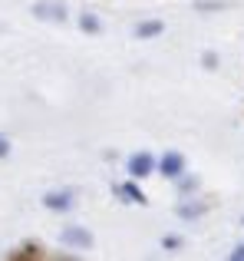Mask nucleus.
I'll return each mask as SVG.
<instances>
[{
	"label": "nucleus",
	"instance_id": "nucleus-14",
	"mask_svg": "<svg viewBox=\"0 0 244 261\" xmlns=\"http://www.w3.org/2000/svg\"><path fill=\"white\" fill-rule=\"evenodd\" d=\"M10 152V146H7V139H0V155H7Z\"/></svg>",
	"mask_w": 244,
	"mask_h": 261
},
{
	"label": "nucleus",
	"instance_id": "nucleus-12",
	"mask_svg": "<svg viewBox=\"0 0 244 261\" xmlns=\"http://www.w3.org/2000/svg\"><path fill=\"white\" fill-rule=\"evenodd\" d=\"M201 63H205L208 70H215V63H218V57H215V53H205V60H201Z\"/></svg>",
	"mask_w": 244,
	"mask_h": 261
},
{
	"label": "nucleus",
	"instance_id": "nucleus-11",
	"mask_svg": "<svg viewBox=\"0 0 244 261\" xmlns=\"http://www.w3.org/2000/svg\"><path fill=\"white\" fill-rule=\"evenodd\" d=\"M178 185H181V192H192V189H195V185H198V178H181V182H178Z\"/></svg>",
	"mask_w": 244,
	"mask_h": 261
},
{
	"label": "nucleus",
	"instance_id": "nucleus-15",
	"mask_svg": "<svg viewBox=\"0 0 244 261\" xmlns=\"http://www.w3.org/2000/svg\"><path fill=\"white\" fill-rule=\"evenodd\" d=\"M241 225H244V218H241Z\"/></svg>",
	"mask_w": 244,
	"mask_h": 261
},
{
	"label": "nucleus",
	"instance_id": "nucleus-4",
	"mask_svg": "<svg viewBox=\"0 0 244 261\" xmlns=\"http://www.w3.org/2000/svg\"><path fill=\"white\" fill-rule=\"evenodd\" d=\"M43 205L53 208V212H70L73 208V195H70V192H46Z\"/></svg>",
	"mask_w": 244,
	"mask_h": 261
},
{
	"label": "nucleus",
	"instance_id": "nucleus-13",
	"mask_svg": "<svg viewBox=\"0 0 244 261\" xmlns=\"http://www.w3.org/2000/svg\"><path fill=\"white\" fill-rule=\"evenodd\" d=\"M231 261H244V245H238V248L231 251Z\"/></svg>",
	"mask_w": 244,
	"mask_h": 261
},
{
	"label": "nucleus",
	"instance_id": "nucleus-6",
	"mask_svg": "<svg viewBox=\"0 0 244 261\" xmlns=\"http://www.w3.org/2000/svg\"><path fill=\"white\" fill-rule=\"evenodd\" d=\"M201 215H205V202H181L178 205V218H185V222H195Z\"/></svg>",
	"mask_w": 244,
	"mask_h": 261
},
{
	"label": "nucleus",
	"instance_id": "nucleus-8",
	"mask_svg": "<svg viewBox=\"0 0 244 261\" xmlns=\"http://www.w3.org/2000/svg\"><path fill=\"white\" fill-rule=\"evenodd\" d=\"M116 192H119V195H126V202H139V205H142V202H145V195H142V189H135V185H132V182H126V185H119V189H116Z\"/></svg>",
	"mask_w": 244,
	"mask_h": 261
},
{
	"label": "nucleus",
	"instance_id": "nucleus-7",
	"mask_svg": "<svg viewBox=\"0 0 244 261\" xmlns=\"http://www.w3.org/2000/svg\"><path fill=\"white\" fill-rule=\"evenodd\" d=\"M162 30H165V27H162L159 20H148V23H139V27H135V37H139V40H148V37H159Z\"/></svg>",
	"mask_w": 244,
	"mask_h": 261
},
{
	"label": "nucleus",
	"instance_id": "nucleus-2",
	"mask_svg": "<svg viewBox=\"0 0 244 261\" xmlns=\"http://www.w3.org/2000/svg\"><path fill=\"white\" fill-rule=\"evenodd\" d=\"M59 245H70V248H93V235L83 225H66L59 231Z\"/></svg>",
	"mask_w": 244,
	"mask_h": 261
},
{
	"label": "nucleus",
	"instance_id": "nucleus-3",
	"mask_svg": "<svg viewBox=\"0 0 244 261\" xmlns=\"http://www.w3.org/2000/svg\"><path fill=\"white\" fill-rule=\"evenodd\" d=\"M162 172L168 178H181L185 172V159H181V152H165L162 155Z\"/></svg>",
	"mask_w": 244,
	"mask_h": 261
},
{
	"label": "nucleus",
	"instance_id": "nucleus-10",
	"mask_svg": "<svg viewBox=\"0 0 244 261\" xmlns=\"http://www.w3.org/2000/svg\"><path fill=\"white\" fill-rule=\"evenodd\" d=\"M162 248H181V238H175V235L162 238Z\"/></svg>",
	"mask_w": 244,
	"mask_h": 261
},
{
	"label": "nucleus",
	"instance_id": "nucleus-9",
	"mask_svg": "<svg viewBox=\"0 0 244 261\" xmlns=\"http://www.w3.org/2000/svg\"><path fill=\"white\" fill-rule=\"evenodd\" d=\"M79 27H83L86 33H99V17H93V13H83V17H79Z\"/></svg>",
	"mask_w": 244,
	"mask_h": 261
},
{
	"label": "nucleus",
	"instance_id": "nucleus-5",
	"mask_svg": "<svg viewBox=\"0 0 244 261\" xmlns=\"http://www.w3.org/2000/svg\"><path fill=\"white\" fill-rule=\"evenodd\" d=\"M148 172H152V155H148V152H139V155L129 159V175H132V178H142Z\"/></svg>",
	"mask_w": 244,
	"mask_h": 261
},
{
	"label": "nucleus",
	"instance_id": "nucleus-1",
	"mask_svg": "<svg viewBox=\"0 0 244 261\" xmlns=\"http://www.w3.org/2000/svg\"><path fill=\"white\" fill-rule=\"evenodd\" d=\"M33 17L50 20V23H63L66 20V4H59V0H37V4H33Z\"/></svg>",
	"mask_w": 244,
	"mask_h": 261
}]
</instances>
